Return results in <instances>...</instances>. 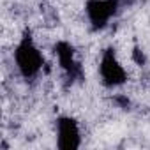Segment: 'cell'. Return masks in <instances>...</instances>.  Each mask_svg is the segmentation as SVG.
I'll list each match as a JSON object with an SVG mask.
<instances>
[{
    "label": "cell",
    "instance_id": "obj_5",
    "mask_svg": "<svg viewBox=\"0 0 150 150\" xmlns=\"http://www.w3.org/2000/svg\"><path fill=\"white\" fill-rule=\"evenodd\" d=\"M55 55L58 58L60 67L65 71V74L72 80L81 78V67L74 57V48L67 42V41H58L55 44Z\"/></svg>",
    "mask_w": 150,
    "mask_h": 150
},
{
    "label": "cell",
    "instance_id": "obj_4",
    "mask_svg": "<svg viewBox=\"0 0 150 150\" xmlns=\"http://www.w3.org/2000/svg\"><path fill=\"white\" fill-rule=\"evenodd\" d=\"M81 145L80 125L72 117H60L57 120V146L60 150H76Z\"/></svg>",
    "mask_w": 150,
    "mask_h": 150
},
{
    "label": "cell",
    "instance_id": "obj_1",
    "mask_svg": "<svg viewBox=\"0 0 150 150\" xmlns=\"http://www.w3.org/2000/svg\"><path fill=\"white\" fill-rule=\"evenodd\" d=\"M14 62H16L20 74L27 80L35 78L41 72V69L44 65V57L41 55L35 42L32 41L30 34H25L21 37V41L18 42V46L14 50Z\"/></svg>",
    "mask_w": 150,
    "mask_h": 150
},
{
    "label": "cell",
    "instance_id": "obj_6",
    "mask_svg": "<svg viewBox=\"0 0 150 150\" xmlns=\"http://www.w3.org/2000/svg\"><path fill=\"white\" fill-rule=\"evenodd\" d=\"M132 58H134V62L139 64V65L145 64V55H143V51H141L139 48H134V51H132Z\"/></svg>",
    "mask_w": 150,
    "mask_h": 150
},
{
    "label": "cell",
    "instance_id": "obj_2",
    "mask_svg": "<svg viewBox=\"0 0 150 150\" xmlns=\"http://www.w3.org/2000/svg\"><path fill=\"white\" fill-rule=\"evenodd\" d=\"M99 74L103 78V83L111 88L122 87L127 81V72L124 65L120 64V60L117 58V53L113 48H106L103 51L101 64H99Z\"/></svg>",
    "mask_w": 150,
    "mask_h": 150
},
{
    "label": "cell",
    "instance_id": "obj_3",
    "mask_svg": "<svg viewBox=\"0 0 150 150\" xmlns=\"http://www.w3.org/2000/svg\"><path fill=\"white\" fill-rule=\"evenodd\" d=\"M120 0H88L85 11L94 30H103L108 21L117 14Z\"/></svg>",
    "mask_w": 150,
    "mask_h": 150
}]
</instances>
